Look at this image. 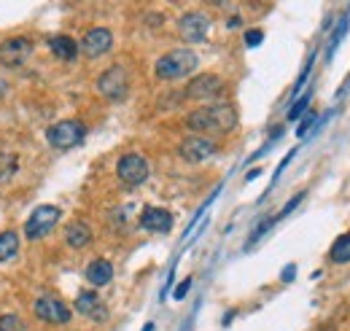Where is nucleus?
<instances>
[{"label":"nucleus","instance_id":"f257e3e1","mask_svg":"<svg viewBox=\"0 0 350 331\" xmlns=\"http://www.w3.org/2000/svg\"><path fill=\"white\" fill-rule=\"evenodd\" d=\"M186 127L191 132H202V135H224V132H232L237 127V114L229 103L205 105V108H197L186 116Z\"/></svg>","mask_w":350,"mask_h":331},{"label":"nucleus","instance_id":"f03ea898","mask_svg":"<svg viewBox=\"0 0 350 331\" xmlns=\"http://www.w3.org/2000/svg\"><path fill=\"white\" fill-rule=\"evenodd\" d=\"M197 54L189 51V49H173L167 51L165 57L157 59V76L165 79V81H173V79H183L189 73H194L197 68Z\"/></svg>","mask_w":350,"mask_h":331},{"label":"nucleus","instance_id":"7ed1b4c3","mask_svg":"<svg viewBox=\"0 0 350 331\" xmlns=\"http://www.w3.org/2000/svg\"><path fill=\"white\" fill-rule=\"evenodd\" d=\"M87 137V127L79 119H65V122H57L46 129V140L51 148H59V151H68V148H76L81 146V140Z\"/></svg>","mask_w":350,"mask_h":331},{"label":"nucleus","instance_id":"20e7f679","mask_svg":"<svg viewBox=\"0 0 350 331\" xmlns=\"http://www.w3.org/2000/svg\"><path fill=\"white\" fill-rule=\"evenodd\" d=\"M62 218V210L57 205H38L33 210V215L25 224V235L27 240H44L46 235L57 226V221Z\"/></svg>","mask_w":350,"mask_h":331},{"label":"nucleus","instance_id":"39448f33","mask_svg":"<svg viewBox=\"0 0 350 331\" xmlns=\"http://www.w3.org/2000/svg\"><path fill=\"white\" fill-rule=\"evenodd\" d=\"M97 89H100V94H103V97H108L111 103L124 100V97H127V89H130L127 70H124V68H119V65L108 68V70L97 79Z\"/></svg>","mask_w":350,"mask_h":331},{"label":"nucleus","instance_id":"423d86ee","mask_svg":"<svg viewBox=\"0 0 350 331\" xmlns=\"http://www.w3.org/2000/svg\"><path fill=\"white\" fill-rule=\"evenodd\" d=\"M33 57V41L25 36L8 38L0 43V65L3 68H22Z\"/></svg>","mask_w":350,"mask_h":331},{"label":"nucleus","instance_id":"0eeeda50","mask_svg":"<svg viewBox=\"0 0 350 331\" xmlns=\"http://www.w3.org/2000/svg\"><path fill=\"white\" fill-rule=\"evenodd\" d=\"M178 154H180L183 162L197 165V162H205V159H211L216 154V143L211 137H205V135H191V137H183L180 140Z\"/></svg>","mask_w":350,"mask_h":331},{"label":"nucleus","instance_id":"6e6552de","mask_svg":"<svg viewBox=\"0 0 350 331\" xmlns=\"http://www.w3.org/2000/svg\"><path fill=\"white\" fill-rule=\"evenodd\" d=\"M208 30H211V19L200 11L183 14L180 22H178V33L186 43H202L208 38Z\"/></svg>","mask_w":350,"mask_h":331},{"label":"nucleus","instance_id":"1a4fd4ad","mask_svg":"<svg viewBox=\"0 0 350 331\" xmlns=\"http://www.w3.org/2000/svg\"><path fill=\"white\" fill-rule=\"evenodd\" d=\"M116 175L127 186H140L148 178V162L140 154H124L116 165Z\"/></svg>","mask_w":350,"mask_h":331},{"label":"nucleus","instance_id":"9d476101","mask_svg":"<svg viewBox=\"0 0 350 331\" xmlns=\"http://www.w3.org/2000/svg\"><path fill=\"white\" fill-rule=\"evenodd\" d=\"M33 310H36V315H38L41 321L54 323V326H65V323L70 321V307H68L65 302L54 299V296H41Z\"/></svg>","mask_w":350,"mask_h":331},{"label":"nucleus","instance_id":"9b49d317","mask_svg":"<svg viewBox=\"0 0 350 331\" xmlns=\"http://www.w3.org/2000/svg\"><path fill=\"white\" fill-rule=\"evenodd\" d=\"M186 94L191 100H216V97L224 94V81H221L219 76H211V73L197 76L194 81L186 86Z\"/></svg>","mask_w":350,"mask_h":331},{"label":"nucleus","instance_id":"f8f14e48","mask_svg":"<svg viewBox=\"0 0 350 331\" xmlns=\"http://www.w3.org/2000/svg\"><path fill=\"white\" fill-rule=\"evenodd\" d=\"M140 226H143L146 232H159V235H165V232L173 229V215H170V210H165V207H146L143 215H140Z\"/></svg>","mask_w":350,"mask_h":331},{"label":"nucleus","instance_id":"ddd939ff","mask_svg":"<svg viewBox=\"0 0 350 331\" xmlns=\"http://www.w3.org/2000/svg\"><path fill=\"white\" fill-rule=\"evenodd\" d=\"M111 46H113V36H111V30H105V27H92L87 36H84V43H81L84 54L92 57V59L100 57V54H105Z\"/></svg>","mask_w":350,"mask_h":331},{"label":"nucleus","instance_id":"4468645a","mask_svg":"<svg viewBox=\"0 0 350 331\" xmlns=\"http://www.w3.org/2000/svg\"><path fill=\"white\" fill-rule=\"evenodd\" d=\"M76 313L87 315L92 321H105V318H108V310H105V304L100 302V296H97L94 291H81V293H79V299H76Z\"/></svg>","mask_w":350,"mask_h":331},{"label":"nucleus","instance_id":"2eb2a0df","mask_svg":"<svg viewBox=\"0 0 350 331\" xmlns=\"http://www.w3.org/2000/svg\"><path fill=\"white\" fill-rule=\"evenodd\" d=\"M87 280L94 286V289H103L113 280V264L105 261V259H94L87 267Z\"/></svg>","mask_w":350,"mask_h":331},{"label":"nucleus","instance_id":"dca6fc26","mask_svg":"<svg viewBox=\"0 0 350 331\" xmlns=\"http://www.w3.org/2000/svg\"><path fill=\"white\" fill-rule=\"evenodd\" d=\"M65 240H68L70 248H87L89 243H92V229H89V224H84V221H73V224H68V229H65Z\"/></svg>","mask_w":350,"mask_h":331},{"label":"nucleus","instance_id":"f3484780","mask_svg":"<svg viewBox=\"0 0 350 331\" xmlns=\"http://www.w3.org/2000/svg\"><path fill=\"white\" fill-rule=\"evenodd\" d=\"M49 49L54 51V57H57V59H65V62L76 59V54H79L76 41H73V38H68V36H54V38H49Z\"/></svg>","mask_w":350,"mask_h":331},{"label":"nucleus","instance_id":"a211bd4d","mask_svg":"<svg viewBox=\"0 0 350 331\" xmlns=\"http://www.w3.org/2000/svg\"><path fill=\"white\" fill-rule=\"evenodd\" d=\"M16 250H19V235L11 232V229L8 232H0V261L14 259Z\"/></svg>","mask_w":350,"mask_h":331},{"label":"nucleus","instance_id":"6ab92c4d","mask_svg":"<svg viewBox=\"0 0 350 331\" xmlns=\"http://www.w3.org/2000/svg\"><path fill=\"white\" fill-rule=\"evenodd\" d=\"M329 259H332L334 264H348L350 261V235H342V237L334 240V246H332V250H329Z\"/></svg>","mask_w":350,"mask_h":331},{"label":"nucleus","instance_id":"aec40b11","mask_svg":"<svg viewBox=\"0 0 350 331\" xmlns=\"http://www.w3.org/2000/svg\"><path fill=\"white\" fill-rule=\"evenodd\" d=\"M0 331H25V323L19 315L5 313V315H0Z\"/></svg>","mask_w":350,"mask_h":331},{"label":"nucleus","instance_id":"412c9836","mask_svg":"<svg viewBox=\"0 0 350 331\" xmlns=\"http://www.w3.org/2000/svg\"><path fill=\"white\" fill-rule=\"evenodd\" d=\"M307 103H310V94H305V97H302V100H299V103H297V105L288 111V122H294V119H299V114H305Z\"/></svg>","mask_w":350,"mask_h":331},{"label":"nucleus","instance_id":"4be33fe9","mask_svg":"<svg viewBox=\"0 0 350 331\" xmlns=\"http://www.w3.org/2000/svg\"><path fill=\"white\" fill-rule=\"evenodd\" d=\"M315 124V114H312V111H310V114H307L305 119H302V124H299V129H297V135H299V137H302V135H307V132H310V127Z\"/></svg>","mask_w":350,"mask_h":331},{"label":"nucleus","instance_id":"5701e85b","mask_svg":"<svg viewBox=\"0 0 350 331\" xmlns=\"http://www.w3.org/2000/svg\"><path fill=\"white\" fill-rule=\"evenodd\" d=\"M264 38L262 30H251V33H245V46H259Z\"/></svg>","mask_w":350,"mask_h":331},{"label":"nucleus","instance_id":"b1692460","mask_svg":"<svg viewBox=\"0 0 350 331\" xmlns=\"http://www.w3.org/2000/svg\"><path fill=\"white\" fill-rule=\"evenodd\" d=\"M191 289V278H186V280H183V283H180V286H178V289H175V299H183V296H186V291Z\"/></svg>","mask_w":350,"mask_h":331},{"label":"nucleus","instance_id":"393cba45","mask_svg":"<svg viewBox=\"0 0 350 331\" xmlns=\"http://www.w3.org/2000/svg\"><path fill=\"white\" fill-rule=\"evenodd\" d=\"M302 200H305V194H297V197H294V200H291L288 205L283 207V215H288V213H291L294 207H297V205H299V202H302Z\"/></svg>","mask_w":350,"mask_h":331},{"label":"nucleus","instance_id":"a878e982","mask_svg":"<svg viewBox=\"0 0 350 331\" xmlns=\"http://www.w3.org/2000/svg\"><path fill=\"white\" fill-rule=\"evenodd\" d=\"M294 278V267H286V272H283V280H291Z\"/></svg>","mask_w":350,"mask_h":331}]
</instances>
